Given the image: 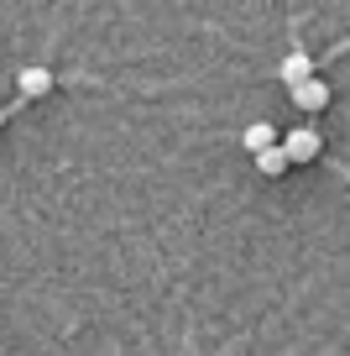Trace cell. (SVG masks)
<instances>
[{
	"mask_svg": "<svg viewBox=\"0 0 350 356\" xmlns=\"http://www.w3.org/2000/svg\"><path fill=\"white\" fill-rule=\"evenodd\" d=\"M283 147H288V157H293V163H314L324 142H319L314 126H298V131H288V136H283Z\"/></svg>",
	"mask_w": 350,
	"mask_h": 356,
	"instance_id": "obj_1",
	"label": "cell"
},
{
	"mask_svg": "<svg viewBox=\"0 0 350 356\" xmlns=\"http://www.w3.org/2000/svg\"><path fill=\"white\" fill-rule=\"evenodd\" d=\"M277 79H283L288 89H303L308 79H319L314 74V58H308V53H288L283 63H277Z\"/></svg>",
	"mask_w": 350,
	"mask_h": 356,
	"instance_id": "obj_2",
	"label": "cell"
},
{
	"mask_svg": "<svg viewBox=\"0 0 350 356\" xmlns=\"http://www.w3.org/2000/svg\"><path fill=\"white\" fill-rule=\"evenodd\" d=\"M53 68H42V63H32V68H22V74H16V89H22L26 100H42V95H53Z\"/></svg>",
	"mask_w": 350,
	"mask_h": 356,
	"instance_id": "obj_3",
	"label": "cell"
},
{
	"mask_svg": "<svg viewBox=\"0 0 350 356\" xmlns=\"http://www.w3.org/2000/svg\"><path fill=\"white\" fill-rule=\"evenodd\" d=\"M293 105H298L303 115H319V111L329 105V84H324V79H308L303 89H293Z\"/></svg>",
	"mask_w": 350,
	"mask_h": 356,
	"instance_id": "obj_4",
	"label": "cell"
},
{
	"mask_svg": "<svg viewBox=\"0 0 350 356\" xmlns=\"http://www.w3.org/2000/svg\"><path fill=\"white\" fill-rule=\"evenodd\" d=\"M241 142H246V152H251V157H262V152H272V147H277V131H272V121H251L241 131Z\"/></svg>",
	"mask_w": 350,
	"mask_h": 356,
	"instance_id": "obj_5",
	"label": "cell"
},
{
	"mask_svg": "<svg viewBox=\"0 0 350 356\" xmlns=\"http://www.w3.org/2000/svg\"><path fill=\"white\" fill-rule=\"evenodd\" d=\"M251 163H256V173H262V178H277V173H288V168H293V157H288V147H283V142H277V147H272V152H262V157H251Z\"/></svg>",
	"mask_w": 350,
	"mask_h": 356,
	"instance_id": "obj_6",
	"label": "cell"
},
{
	"mask_svg": "<svg viewBox=\"0 0 350 356\" xmlns=\"http://www.w3.org/2000/svg\"><path fill=\"white\" fill-rule=\"evenodd\" d=\"M0 126H6V111H0Z\"/></svg>",
	"mask_w": 350,
	"mask_h": 356,
	"instance_id": "obj_7",
	"label": "cell"
}]
</instances>
